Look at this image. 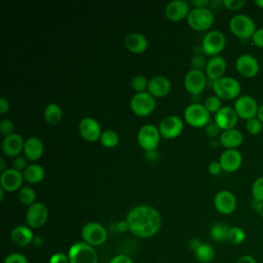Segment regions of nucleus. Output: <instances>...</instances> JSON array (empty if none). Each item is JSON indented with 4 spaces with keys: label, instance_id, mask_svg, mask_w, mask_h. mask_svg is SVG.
<instances>
[{
    "label": "nucleus",
    "instance_id": "obj_1",
    "mask_svg": "<svg viewBox=\"0 0 263 263\" xmlns=\"http://www.w3.org/2000/svg\"><path fill=\"white\" fill-rule=\"evenodd\" d=\"M128 230L137 237L148 238L155 235L161 226L159 212L148 204L132 208L126 216Z\"/></svg>",
    "mask_w": 263,
    "mask_h": 263
},
{
    "label": "nucleus",
    "instance_id": "obj_2",
    "mask_svg": "<svg viewBox=\"0 0 263 263\" xmlns=\"http://www.w3.org/2000/svg\"><path fill=\"white\" fill-rule=\"evenodd\" d=\"M230 32L239 39H252L254 33L256 32V24L254 20L243 13L235 14L232 16L228 24Z\"/></svg>",
    "mask_w": 263,
    "mask_h": 263
},
{
    "label": "nucleus",
    "instance_id": "obj_3",
    "mask_svg": "<svg viewBox=\"0 0 263 263\" xmlns=\"http://www.w3.org/2000/svg\"><path fill=\"white\" fill-rule=\"evenodd\" d=\"M214 93L221 100H232L239 97L241 85L237 79L230 76H224L213 81Z\"/></svg>",
    "mask_w": 263,
    "mask_h": 263
},
{
    "label": "nucleus",
    "instance_id": "obj_4",
    "mask_svg": "<svg viewBox=\"0 0 263 263\" xmlns=\"http://www.w3.org/2000/svg\"><path fill=\"white\" fill-rule=\"evenodd\" d=\"M68 257L70 263H98L97 251L84 241L73 243L68 251Z\"/></svg>",
    "mask_w": 263,
    "mask_h": 263
},
{
    "label": "nucleus",
    "instance_id": "obj_5",
    "mask_svg": "<svg viewBox=\"0 0 263 263\" xmlns=\"http://www.w3.org/2000/svg\"><path fill=\"white\" fill-rule=\"evenodd\" d=\"M184 118L189 125L197 128L205 127L211 121L209 111L200 103H191L188 105L184 111Z\"/></svg>",
    "mask_w": 263,
    "mask_h": 263
},
{
    "label": "nucleus",
    "instance_id": "obj_6",
    "mask_svg": "<svg viewBox=\"0 0 263 263\" xmlns=\"http://www.w3.org/2000/svg\"><path fill=\"white\" fill-rule=\"evenodd\" d=\"M187 23L190 28L195 31H205L211 28L214 23V13L212 9L205 8H197L194 7L190 9V12L187 16Z\"/></svg>",
    "mask_w": 263,
    "mask_h": 263
},
{
    "label": "nucleus",
    "instance_id": "obj_7",
    "mask_svg": "<svg viewBox=\"0 0 263 263\" xmlns=\"http://www.w3.org/2000/svg\"><path fill=\"white\" fill-rule=\"evenodd\" d=\"M226 46V37L219 30H213L208 32L201 42L202 51L209 57L220 55Z\"/></svg>",
    "mask_w": 263,
    "mask_h": 263
},
{
    "label": "nucleus",
    "instance_id": "obj_8",
    "mask_svg": "<svg viewBox=\"0 0 263 263\" xmlns=\"http://www.w3.org/2000/svg\"><path fill=\"white\" fill-rule=\"evenodd\" d=\"M160 137L161 135L158 127L153 124H145L140 127L137 135V141L140 147L145 150V152L154 151L158 147Z\"/></svg>",
    "mask_w": 263,
    "mask_h": 263
},
{
    "label": "nucleus",
    "instance_id": "obj_9",
    "mask_svg": "<svg viewBox=\"0 0 263 263\" xmlns=\"http://www.w3.org/2000/svg\"><path fill=\"white\" fill-rule=\"evenodd\" d=\"M81 237L84 242L96 247L106 242L108 234L106 228L98 222H88L81 228Z\"/></svg>",
    "mask_w": 263,
    "mask_h": 263
},
{
    "label": "nucleus",
    "instance_id": "obj_10",
    "mask_svg": "<svg viewBox=\"0 0 263 263\" xmlns=\"http://www.w3.org/2000/svg\"><path fill=\"white\" fill-rule=\"evenodd\" d=\"M132 111L138 116H147L151 114L156 106V101L153 96H151L148 91L135 93L129 103Z\"/></svg>",
    "mask_w": 263,
    "mask_h": 263
},
{
    "label": "nucleus",
    "instance_id": "obj_11",
    "mask_svg": "<svg viewBox=\"0 0 263 263\" xmlns=\"http://www.w3.org/2000/svg\"><path fill=\"white\" fill-rule=\"evenodd\" d=\"M237 116L241 119L249 120L251 118L257 117L259 106L257 101L250 95L239 96L233 106Z\"/></svg>",
    "mask_w": 263,
    "mask_h": 263
},
{
    "label": "nucleus",
    "instance_id": "obj_12",
    "mask_svg": "<svg viewBox=\"0 0 263 263\" xmlns=\"http://www.w3.org/2000/svg\"><path fill=\"white\" fill-rule=\"evenodd\" d=\"M48 215L47 206L42 202L36 201L34 204L28 206L26 212L27 225L32 229H38L46 223Z\"/></svg>",
    "mask_w": 263,
    "mask_h": 263
},
{
    "label": "nucleus",
    "instance_id": "obj_13",
    "mask_svg": "<svg viewBox=\"0 0 263 263\" xmlns=\"http://www.w3.org/2000/svg\"><path fill=\"white\" fill-rule=\"evenodd\" d=\"M184 86L191 96H199L206 86V75L200 70L191 69L185 75Z\"/></svg>",
    "mask_w": 263,
    "mask_h": 263
},
{
    "label": "nucleus",
    "instance_id": "obj_14",
    "mask_svg": "<svg viewBox=\"0 0 263 263\" xmlns=\"http://www.w3.org/2000/svg\"><path fill=\"white\" fill-rule=\"evenodd\" d=\"M184 128L183 119L178 115H167L165 116L158 125L159 133L161 137L165 139L177 138Z\"/></svg>",
    "mask_w": 263,
    "mask_h": 263
},
{
    "label": "nucleus",
    "instance_id": "obj_15",
    "mask_svg": "<svg viewBox=\"0 0 263 263\" xmlns=\"http://www.w3.org/2000/svg\"><path fill=\"white\" fill-rule=\"evenodd\" d=\"M235 69L239 75L246 78L255 77L260 70L258 60L249 53H242L235 61Z\"/></svg>",
    "mask_w": 263,
    "mask_h": 263
},
{
    "label": "nucleus",
    "instance_id": "obj_16",
    "mask_svg": "<svg viewBox=\"0 0 263 263\" xmlns=\"http://www.w3.org/2000/svg\"><path fill=\"white\" fill-rule=\"evenodd\" d=\"M214 206L220 214L230 215L235 211L237 206V200L231 191L223 189L216 193L214 197Z\"/></svg>",
    "mask_w": 263,
    "mask_h": 263
},
{
    "label": "nucleus",
    "instance_id": "obj_17",
    "mask_svg": "<svg viewBox=\"0 0 263 263\" xmlns=\"http://www.w3.org/2000/svg\"><path fill=\"white\" fill-rule=\"evenodd\" d=\"M78 132L85 141L97 142L100 140L103 130L98 120L92 117H84L79 122Z\"/></svg>",
    "mask_w": 263,
    "mask_h": 263
},
{
    "label": "nucleus",
    "instance_id": "obj_18",
    "mask_svg": "<svg viewBox=\"0 0 263 263\" xmlns=\"http://www.w3.org/2000/svg\"><path fill=\"white\" fill-rule=\"evenodd\" d=\"M23 181V173L13 167H8L0 175V186L7 192L20 190L22 188Z\"/></svg>",
    "mask_w": 263,
    "mask_h": 263
},
{
    "label": "nucleus",
    "instance_id": "obj_19",
    "mask_svg": "<svg viewBox=\"0 0 263 263\" xmlns=\"http://www.w3.org/2000/svg\"><path fill=\"white\" fill-rule=\"evenodd\" d=\"M219 162L223 171L227 173L236 172L242 164V154L237 149H225L219 158Z\"/></svg>",
    "mask_w": 263,
    "mask_h": 263
},
{
    "label": "nucleus",
    "instance_id": "obj_20",
    "mask_svg": "<svg viewBox=\"0 0 263 263\" xmlns=\"http://www.w3.org/2000/svg\"><path fill=\"white\" fill-rule=\"evenodd\" d=\"M238 120V116L233 107H222L214 116V121L221 128V130H227L234 128Z\"/></svg>",
    "mask_w": 263,
    "mask_h": 263
},
{
    "label": "nucleus",
    "instance_id": "obj_21",
    "mask_svg": "<svg viewBox=\"0 0 263 263\" xmlns=\"http://www.w3.org/2000/svg\"><path fill=\"white\" fill-rule=\"evenodd\" d=\"M189 12V4L185 0L170 1L164 8L165 16L173 22H178L187 18Z\"/></svg>",
    "mask_w": 263,
    "mask_h": 263
},
{
    "label": "nucleus",
    "instance_id": "obj_22",
    "mask_svg": "<svg viewBox=\"0 0 263 263\" xmlns=\"http://www.w3.org/2000/svg\"><path fill=\"white\" fill-rule=\"evenodd\" d=\"M24 143L22 136L17 133H12L9 136L4 137L2 141V151L6 156L16 157L24 149Z\"/></svg>",
    "mask_w": 263,
    "mask_h": 263
},
{
    "label": "nucleus",
    "instance_id": "obj_23",
    "mask_svg": "<svg viewBox=\"0 0 263 263\" xmlns=\"http://www.w3.org/2000/svg\"><path fill=\"white\" fill-rule=\"evenodd\" d=\"M227 69L226 60L221 55L212 57L208 60L205 66V75L213 81L224 77Z\"/></svg>",
    "mask_w": 263,
    "mask_h": 263
},
{
    "label": "nucleus",
    "instance_id": "obj_24",
    "mask_svg": "<svg viewBox=\"0 0 263 263\" xmlns=\"http://www.w3.org/2000/svg\"><path fill=\"white\" fill-rule=\"evenodd\" d=\"M171 81L163 75H156L149 79L148 92L154 98H161L166 96L171 90Z\"/></svg>",
    "mask_w": 263,
    "mask_h": 263
},
{
    "label": "nucleus",
    "instance_id": "obj_25",
    "mask_svg": "<svg viewBox=\"0 0 263 263\" xmlns=\"http://www.w3.org/2000/svg\"><path fill=\"white\" fill-rule=\"evenodd\" d=\"M123 42L126 49L136 54L143 53L144 51H146L149 44L146 36L138 32L129 33L128 35H126Z\"/></svg>",
    "mask_w": 263,
    "mask_h": 263
},
{
    "label": "nucleus",
    "instance_id": "obj_26",
    "mask_svg": "<svg viewBox=\"0 0 263 263\" xmlns=\"http://www.w3.org/2000/svg\"><path fill=\"white\" fill-rule=\"evenodd\" d=\"M44 151V146L42 141L37 137H29L24 143V156L30 161L38 160Z\"/></svg>",
    "mask_w": 263,
    "mask_h": 263
},
{
    "label": "nucleus",
    "instance_id": "obj_27",
    "mask_svg": "<svg viewBox=\"0 0 263 263\" xmlns=\"http://www.w3.org/2000/svg\"><path fill=\"white\" fill-rule=\"evenodd\" d=\"M34 236L32 228L28 225H17L13 227L10 232L11 241L20 247H26L32 243Z\"/></svg>",
    "mask_w": 263,
    "mask_h": 263
},
{
    "label": "nucleus",
    "instance_id": "obj_28",
    "mask_svg": "<svg viewBox=\"0 0 263 263\" xmlns=\"http://www.w3.org/2000/svg\"><path fill=\"white\" fill-rule=\"evenodd\" d=\"M219 141L221 146L226 149H236L243 142V135L240 130L236 128H231L227 130H223L220 134Z\"/></svg>",
    "mask_w": 263,
    "mask_h": 263
},
{
    "label": "nucleus",
    "instance_id": "obj_29",
    "mask_svg": "<svg viewBox=\"0 0 263 263\" xmlns=\"http://www.w3.org/2000/svg\"><path fill=\"white\" fill-rule=\"evenodd\" d=\"M45 173L40 164L32 163L28 164L26 170L23 172L24 180L30 184H38L44 179Z\"/></svg>",
    "mask_w": 263,
    "mask_h": 263
},
{
    "label": "nucleus",
    "instance_id": "obj_30",
    "mask_svg": "<svg viewBox=\"0 0 263 263\" xmlns=\"http://www.w3.org/2000/svg\"><path fill=\"white\" fill-rule=\"evenodd\" d=\"M43 116L48 124H58L62 119L63 111L58 104L49 103L44 109Z\"/></svg>",
    "mask_w": 263,
    "mask_h": 263
},
{
    "label": "nucleus",
    "instance_id": "obj_31",
    "mask_svg": "<svg viewBox=\"0 0 263 263\" xmlns=\"http://www.w3.org/2000/svg\"><path fill=\"white\" fill-rule=\"evenodd\" d=\"M229 229H230V227L227 224L218 222V223H215L214 225H212V227L210 229V235L214 240L223 242V241L228 240Z\"/></svg>",
    "mask_w": 263,
    "mask_h": 263
},
{
    "label": "nucleus",
    "instance_id": "obj_32",
    "mask_svg": "<svg viewBox=\"0 0 263 263\" xmlns=\"http://www.w3.org/2000/svg\"><path fill=\"white\" fill-rule=\"evenodd\" d=\"M194 257L198 263H209L215 257V250L210 243L202 242L194 252Z\"/></svg>",
    "mask_w": 263,
    "mask_h": 263
},
{
    "label": "nucleus",
    "instance_id": "obj_33",
    "mask_svg": "<svg viewBox=\"0 0 263 263\" xmlns=\"http://www.w3.org/2000/svg\"><path fill=\"white\" fill-rule=\"evenodd\" d=\"M17 197L22 204L30 206L36 202L37 195L33 188H31L29 186H24L18 190Z\"/></svg>",
    "mask_w": 263,
    "mask_h": 263
},
{
    "label": "nucleus",
    "instance_id": "obj_34",
    "mask_svg": "<svg viewBox=\"0 0 263 263\" xmlns=\"http://www.w3.org/2000/svg\"><path fill=\"white\" fill-rule=\"evenodd\" d=\"M101 144L106 148H113L115 147L119 142V136L118 134L113 129H105L102 132V135L100 137Z\"/></svg>",
    "mask_w": 263,
    "mask_h": 263
},
{
    "label": "nucleus",
    "instance_id": "obj_35",
    "mask_svg": "<svg viewBox=\"0 0 263 263\" xmlns=\"http://www.w3.org/2000/svg\"><path fill=\"white\" fill-rule=\"evenodd\" d=\"M246 240V232L239 226H232L229 229L228 234V241H230L234 246H239L243 243Z\"/></svg>",
    "mask_w": 263,
    "mask_h": 263
},
{
    "label": "nucleus",
    "instance_id": "obj_36",
    "mask_svg": "<svg viewBox=\"0 0 263 263\" xmlns=\"http://www.w3.org/2000/svg\"><path fill=\"white\" fill-rule=\"evenodd\" d=\"M148 83H149V80L147 79V77L141 74L135 75L130 80L132 88L136 91V93L145 92L148 89Z\"/></svg>",
    "mask_w": 263,
    "mask_h": 263
},
{
    "label": "nucleus",
    "instance_id": "obj_37",
    "mask_svg": "<svg viewBox=\"0 0 263 263\" xmlns=\"http://www.w3.org/2000/svg\"><path fill=\"white\" fill-rule=\"evenodd\" d=\"M203 105L210 114H216L222 108V100L216 95H212L205 99Z\"/></svg>",
    "mask_w": 263,
    "mask_h": 263
},
{
    "label": "nucleus",
    "instance_id": "obj_38",
    "mask_svg": "<svg viewBox=\"0 0 263 263\" xmlns=\"http://www.w3.org/2000/svg\"><path fill=\"white\" fill-rule=\"evenodd\" d=\"M251 193L255 201H263V177H259L254 181L251 188Z\"/></svg>",
    "mask_w": 263,
    "mask_h": 263
},
{
    "label": "nucleus",
    "instance_id": "obj_39",
    "mask_svg": "<svg viewBox=\"0 0 263 263\" xmlns=\"http://www.w3.org/2000/svg\"><path fill=\"white\" fill-rule=\"evenodd\" d=\"M246 129L251 135H258L263 129V123L259 120L258 117L251 118L246 121Z\"/></svg>",
    "mask_w": 263,
    "mask_h": 263
},
{
    "label": "nucleus",
    "instance_id": "obj_40",
    "mask_svg": "<svg viewBox=\"0 0 263 263\" xmlns=\"http://www.w3.org/2000/svg\"><path fill=\"white\" fill-rule=\"evenodd\" d=\"M13 129H14V124L10 119H8V118L1 119V121H0V133H1V135H3L4 137L9 136L12 133H14Z\"/></svg>",
    "mask_w": 263,
    "mask_h": 263
},
{
    "label": "nucleus",
    "instance_id": "obj_41",
    "mask_svg": "<svg viewBox=\"0 0 263 263\" xmlns=\"http://www.w3.org/2000/svg\"><path fill=\"white\" fill-rule=\"evenodd\" d=\"M246 4L245 0H223V6L231 11H236L242 8Z\"/></svg>",
    "mask_w": 263,
    "mask_h": 263
},
{
    "label": "nucleus",
    "instance_id": "obj_42",
    "mask_svg": "<svg viewBox=\"0 0 263 263\" xmlns=\"http://www.w3.org/2000/svg\"><path fill=\"white\" fill-rule=\"evenodd\" d=\"M3 263H28L27 257L21 253H11L7 255Z\"/></svg>",
    "mask_w": 263,
    "mask_h": 263
},
{
    "label": "nucleus",
    "instance_id": "obj_43",
    "mask_svg": "<svg viewBox=\"0 0 263 263\" xmlns=\"http://www.w3.org/2000/svg\"><path fill=\"white\" fill-rule=\"evenodd\" d=\"M208 61L205 60V58L201 54H195L192 57L191 59V65H192V69L195 70H200L202 68H205Z\"/></svg>",
    "mask_w": 263,
    "mask_h": 263
},
{
    "label": "nucleus",
    "instance_id": "obj_44",
    "mask_svg": "<svg viewBox=\"0 0 263 263\" xmlns=\"http://www.w3.org/2000/svg\"><path fill=\"white\" fill-rule=\"evenodd\" d=\"M48 263H70V261H69L68 254H65L63 252H58L51 255Z\"/></svg>",
    "mask_w": 263,
    "mask_h": 263
},
{
    "label": "nucleus",
    "instance_id": "obj_45",
    "mask_svg": "<svg viewBox=\"0 0 263 263\" xmlns=\"http://www.w3.org/2000/svg\"><path fill=\"white\" fill-rule=\"evenodd\" d=\"M221 132V128L216 124L215 121H210L205 126V134L211 138H216Z\"/></svg>",
    "mask_w": 263,
    "mask_h": 263
},
{
    "label": "nucleus",
    "instance_id": "obj_46",
    "mask_svg": "<svg viewBox=\"0 0 263 263\" xmlns=\"http://www.w3.org/2000/svg\"><path fill=\"white\" fill-rule=\"evenodd\" d=\"M28 166L27 164V158L24 156H16L13 159V168L20 171V172H24L26 170V167Z\"/></svg>",
    "mask_w": 263,
    "mask_h": 263
},
{
    "label": "nucleus",
    "instance_id": "obj_47",
    "mask_svg": "<svg viewBox=\"0 0 263 263\" xmlns=\"http://www.w3.org/2000/svg\"><path fill=\"white\" fill-rule=\"evenodd\" d=\"M252 42L255 46L263 48V28L256 30L252 37Z\"/></svg>",
    "mask_w": 263,
    "mask_h": 263
},
{
    "label": "nucleus",
    "instance_id": "obj_48",
    "mask_svg": "<svg viewBox=\"0 0 263 263\" xmlns=\"http://www.w3.org/2000/svg\"><path fill=\"white\" fill-rule=\"evenodd\" d=\"M208 171H209V173H210L211 175L217 176V175H219V174L221 173V171H223V170H222V166H221V164H220L219 161H212V162H210V164H209V166H208Z\"/></svg>",
    "mask_w": 263,
    "mask_h": 263
},
{
    "label": "nucleus",
    "instance_id": "obj_49",
    "mask_svg": "<svg viewBox=\"0 0 263 263\" xmlns=\"http://www.w3.org/2000/svg\"><path fill=\"white\" fill-rule=\"evenodd\" d=\"M110 263H134V262H133V260L127 255L119 254V255L114 256L110 260Z\"/></svg>",
    "mask_w": 263,
    "mask_h": 263
},
{
    "label": "nucleus",
    "instance_id": "obj_50",
    "mask_svg": "<svg viewBox=\"0 0 263 263\" xmlns=\"http://www.w3.org/2000/svg\"><path fill=\"white\" fill-rule=\"evenodd\" d=\"M9 111V102L6 98L1 97L0 98V113L5 114Z\"/></svg>",
    "mask_w": 263,
    "mask_h": 263
},
{
    "label": "nucleus",
    "instance_id": "obj_51",
    "mask_svg": "<svg viewBox=\"0 0 263 263\" xmlns=\"http://www.w3.org/2000/svg\"><path fill=\"white\" fill-rule=\"evenodd\" d=\"M235 263H257V261L251 255H242L235 261Z\"/></svg>",
    "mask_w": 263,
    "mask_h": 263
},
{
    "label": "nucleus",
    "instance_id": "obj_52",
    "mask_svg": "<svg viewBox=\"0 0 263 263\" xmlns=\"http://www.w3.org/2000/svg\"><path fill=\"white\" fill-rule=\"evenodd\" d=\"M201 243H202V242H201L198 238L192 237V238L189 240V242H188V247H189L190 250H192L193 252H195V251L197 250V248H198Z\"/></svg>",
    "mask_w": 263,
    "mask_h": 263
},
{
    "label": "nucleus",
    "instance_id": "obj_53",
    "mask_svg": "<svg viewBox=\"0 0 263 263\" xmlns=\"http://www.w3.org/2000/svg\"><path fill=\"white\" fill-rule=\"evenodd\" d=\"M192 4L194 7L197 8H205L208 5H210L209 0H192Z\"/></svg>",
    "mask_w": 263,
    "mask_h": 263
},
{
    "label": "nucleus",
    "instance_id": "obj_54",
    "mask_svg": "<svg viewBox=\"0 0 263 263\" xmlns=\"http://www.w3.org/2000/svg\"><path fill=\"white\" fill-rule=\"evenodd\" d=\"M254 202H255V205H253V208H254L255 212H256L259 216H261V217L263 218V201L257 202V201L254 200Z\"/></svg>",
    "mask_w": 263,
    "mask_h": 263
},
{
    "label": "nucleus",
    "instance_id": "obj_55",
    "mask_svg": "<svg viewBox=\"0 0 263 263\" xmlns=\"http://www.w3.org/2000/svg\"><path fill=\"white\" fill-rule=\"evenodd\" d=\"M210 6L212 7V9H219L221 6H223V1L214 0V1L210 2Z\"/></svg>",
    "mask_w": 263,
    "mask_h": 263
},
{
    "label": "nucleus",
    "instance_id": "obj_56",
    "mask_svg": "<svg viewBox=\"0 0 263 263\" xmlns=\"http://www.w3.org/2000/svg\"><path fill=\"white\" fill-rule=\"evenodd\" d=\"M145 155H146V158H147L148 160H155V159L157 158V156H158L156 150H154V151H148V152H146Z\"/></svg>",
    "mask_w": 263,
    "mask_h": 263
},
{
    "label": "nucleus",
    "instance_id": "obj_57",
    "mask_svg": "<svg viewBox=\"0 0 263 263\" xmlns=\"http://www.w3.org/2000/svg\"><path fill=\"white\" fill-rule=\"evenodd\" d=\"M117 228H118V230H120V231L128 230V224H127L126 221H120V222L117 224Z\"/></svg>",
    "mask_w": 263,
    "mask_h": 263
},
{
    "label": "nucleus",
    "instance_id": "obj_58",
    "mask_svg": "<svg viewBox=\"0 0 263 263\" xmlns=\"http://www.w3.org/2000/svg\"><path fill=\"white\" fill-rule=\"evenodd\" d=\"M42 241H43V239H42V237H41V236L35 235L32 243H33L34 246H36V247H39V246H41V245H42Z\"/></svg>",
    "mask_w": 263,
    "mask_h": 263
},
{
    "label": "nucleus",
    "instance_id": "obj_59",
    "mask_svg": "<svg viewBox=\"0 0 263 263\" xmlns=\"http://www.w3.org/2000/svg\"><path fill=\"white\" fill-rule=\"evenodd\" d=\"M209 145H210V147H212V148H217V147H218L219 145H221V144H220V141H219V140L213 139V140L210 141Z\"/></svg>",
    "mask_w": 263,
    "mask_h": 263
},
{
    "label": "nucleus",
    "instance_id": "obj_60",
    "mask_svg": "<svg viewBox=\"0 0 263 263\" xmlns=\"http://www.w3.org/2000/svg\"><path fill=\"white\" fill-rule=\"evenodd\" d=\"M257 117H258V118H259V120L263 123V105L259 106V110H258Z\"/></svg>",
    "mask_w": 263,
    "mask_h": 263
},
{
    "label": "nucleus",
    "instance_id": "obj_61",
    "mask_svg": "<svg viewBox=\"0 0 263 263\" xmlns=\"http://www.w3.org/2000/svg\"><path fill=\"white\" fill-rule=\"evenodd\" d=\"M5 170H7V167H6V162H5V159H4L3 157H1V158H0V171H1V173H2V172H4Z\"/></svg>",
    "mask_w": 263,
    "mask_h": 263
},
{
    "label": "nucleus",
    "instance_id": "obj_62",
    "mask_svg": "<svg viewBox=\"0 0 263 263\" xmlns=\"http://www.w3.org/2000/svg\"><path fill=\"white\" fill-rule=\"evenodd\" d=\"M255 3H256V5L259 6L260 8H263V0H256Z\"/></svg>",
    "mask_w": 263,
    "mask_h": 263
},
{
    "label": "nucleus",
    "instance_id": "obj_63",
    "mask_svg": "<svg viewBox=\"0 0 263 263\" xmlns=\"http://www.w3.org/2000/svg\"><path fill=\"white\" fill-rule=\"evenodd\" d=\"M4 189L3 188H0V200L1 201H3V199H4Z\"/></svg>",
    "mask_w": 263,
    "mask_h": 263
},
{
    "label": "nucleus",
    "instance_id": "obj_64",
    "mask_svg": "<svg viewBox=\"0 0 263 263\" xmlns=\"http://www.w3.org/2000/svg\"><path fill=\"white\" fill-rule=\"evenodd\" d=\"M262 263H263V262H262Z\"/></svg>",
    "mask_w": 263,
    "mask_h": 263
}]
</instances>
